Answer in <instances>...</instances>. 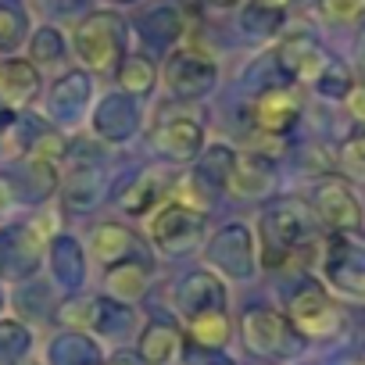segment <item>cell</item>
<instances>
[{
    "label": "cell",
    "mask_w": 365,
    "mask_h": 365,
    "mask_svg": "<svg viewBox=\"0 0 365 365\" xmlns=\"http://www.w3.org/2000/svg\"><path fill=\"white\" fill-rule=\"evenodd\" d=\"M240 329H244V344L262 358H294L304 347V336L290 326V319H283L272 308H251Z\"/></svg>",
    "instance_id": "3957f363"
},
{
    "label": "cell",
    "mask_w": 365,
    "mask_h": 365,
    "mask_svg": "<svg viewBox=\"0 0 365 365\" xmlns=\"http://www.w3.org/2000/svg\"><path fill=\"white\" fill-rule=\"evenodd\" d=\"M205 147V129L194 118H165L154 129V150L172 158V161H190Z\"/></svg>",
    "instance_id": "8fae6325"
},
{
    "label": "cell",
    "mask_w": 365,
    "mask_h": 365,
    "mask_svg": "<svg viewBox=\"0 0 365 365\" xmlns=\"http://www.w3.org/2000/svg\"><path fill=\"white\" fill-rule=\"evenodd\" d=\"M215 61L201 51H172L165 61V86L182 101L205 97L215 86Z\"/></svg>",
    "instance_id": "277c9868"
},
{
    "label": "cell",
    "mask_w": 365,
    "mask_h": 365,
    "mask_svg": "<svg viewBox=\"0 0 365 365\" xmlns=\"http://www.w3.org/2000/svg\"><path fill=\"white\" fill-rule=\"evenodd\" d=\"M11 201H15V182H11L4 172H0V212H4Z\"/></svg>",
    "instance_id": "d590c367"
},
{
    "label": "cell",
    "mask_w": 365,
    "mask_h": 365,
    "mask_svg": "<svg viewBox=\"0 0 365 365\" xmlns=\"http://www.w3.org/2000/svg\"><path fill=\"white\" fill-rule=\"evenodd\" d=\"M58 319H61L65 326H83V329H90V326L97 322V301H68V304H61Z\"/></svg>",
    "instance_id": "d6a6232c"
},
{
    "label": "cell",
    "mask_w": 365,
    "mask_h": 365,
    "mask_svg": "<svg viewBox=\"0 0 365 365\" xmlns=\"http://www.w3.org/2000/svg\"><path fill=\"white\" fill-rule=\"evenodd\" d=\"M125 22L111 11H93L79 22L76 29V54L86 68L93 72H108L118 68V61L125 58Z\"/></svg>",
    "instance_id": "7a4b0ae2"
},
{
    "label": "cell",
    "mask_w": 365,
    "mask_h": 365,
    "mask_svg": "<svg viewBox=\"0 0 365 365\" xmlns=\"http://www.w3.org/2000/svg\"><path fill=\"white\" fill-rule=\"evenodd\" d=\"M326 276L333 283V290L354 297V301H365V255H358L354 247L333 240L329 247V262H326Z\"/></svg>",
    "instance_id": "4fadbf2b"
},
{
    "label": "cell",
    "mask_w": 365,
    "mask_h": 365,
    "mask_svg": "<svg viewBox=\"0 0 365 365\" xmlns=\"http://www.w3.org/2000/svg\"><path fill=\"white\" fill-rule=\"evenodd\" d=\"M90 0H54V8L61 11V15H72V11H79V8H86Z\"/></svg>",
    "instance_id": "8d00e7d4"
},
{
    "label": "cell",
    "mask_w": 365,
    "mask_h": 365,
    "mask_svg": "<svg viewBox=\"0 0 365 365\" xmlns=\"http://www.w3.org/2000/svg\"><path fill=\"white\" fill-rule=\"evenodd\" d=\"M358 58H361V68H365V33H361V43H358Z\"/></svg>",
    "instance_id": "60d3db41"
},
{
    "label": "cell",
    "mask_w": 365,
    "mask_h": 365,
    "mask_svg": "<svg viewBox=\"0 0 365 365\" xmlns=\"http://www.w3.org/2000/svg\"><path fill=\"white\" fill-rule=\"evenodd\" d=\"M312 237V215L308 205L301 201H279L262 215V247H265V265L276 269L283 265L304 240Z\"/></svg>",
    "instance_id": "6da1fadb"
},
{
    "label": "cell",
    "mask_w": 365,
    "mask_h": 365,
    "mask_svg": "<svg viewBox=\"0 0 365 365\" xmlns=\"http://www.w3.org/2000/svg\"><path fill=\"white\" fill-rule=\"evenodd\" d=\"M351 86H354V83H351V76H347V68H344L340 61H329L326 72H322L319 83H315V90H319L322 97H347Z\"/></svg>",
    "instance_id": "f546056e"
},
{
    "label": "cell",
    "mask_w": 365,
    "mask_h": 365,
    "mask_svg": "<svg viewBox=\"0 0 365 365\" xmlns=\"http://www.w3.org/2000/svg\"><path fill=\"white\" fill-rule=\"evenodd\" d=\"M179 347V329L172 322H150L140 336V361L147 365H165Z\"/></svg>",
    "instance_id": "d6986e66"
},
{
    "label": "cell",
    "mask_w": 365,
    "mask_h": 365,
    "mask_svg": "<svg viewBox=\"0 0 365 365\" xmlns=\"http://www.w3.org/2000/svg\"><path fill=\"white\" fill-rule=\"evenodd\" d=\"M36 93H40V72L33 61L26 58L0 61V104L11 111H22L36 101Z\"/></svg>",
    "instance_id": "7c38bea8"
},
{
    "label": "cell",
    "mask_w": 365,
    "mask_h": 365,
    "mask_svg": "<svg viewBox=\"0 0 365 365\" xmlns=\"http://www.w3.org/2000/svg\"><path fill=\"white\" fill-rule=\"evenodd\" d=\"M190 326V340L205 351H219L226 347L230 340V319H226V308H208V312H197L187 319Z\"/></svg>",
    "instance_id": "e0dca14e"
},
{
    "label": "cell",
    "mask_w": 365,
    "mask_h": 365,
    "mask_svg": "<svg viewBox=\"0 0 365 365\" xmlns=\"http://www.w3.org/2000/svg\"><path fill=\"white\" fill-rule=\"evenodd\" d=\"M322 15L336 26L365 19V0H322Z\"/></svg>",
    "instance_id": "1f68e13d"
},
{
    "label": "cell",
    "mask_w": 365,
    "mask_h": 365,
    "mask_svg": "<svg viewBox=\"0 0 365 365\" xmlns=\"http://www.w3.org/2000/svg\"><path fill=\"white\" fill-rule=\"evenodd\" d=\"M29 351V329L19 322H0V361L15 365Z\"/></svg>",
    "instance_id": "4316f807"
},
{
    "label": "cell",
    "mask_w": 365,
    "mask_h": 365,
    "mask_svg": "<svg viewBox=\"0 0 365 365\" xmlns=\"http://www.w3.org/2000/svg\"><path fill=\"white\" fill-rule=\"evenodd\" d=\"M111 4H133V0H111Z\"/></svg>",
    "instance_id": "b9f144b4"
},
{
    "label": "cell",
    "mask_w": 365,
    "mask_h": 365,
    "mask_svg": "<svg viewBox=\"0 0 365 365\" xmlns=\"http://www.w3.org/2000/svg\"><path fill=\"white\" fill-rule=\"evenodd\" d=\"M122 122V129L129 133V122H136V111L122 101V97H108L104 104H101V115H97V129L101 133H108V140H118L115 136V125Z\"/></svg>",
    "instance_id": "484cf974"
},
{
    "label": "cell",
    "mask_w": 365,
    "mask_h": 365,
    "mask_svg": "<svg viewBox=\"0 0 365 365\" xmlns=\"http://www.w3.org/2000/svg\"><path fill=\"white\" fill-rule=\"evenodd\" d=\"M86 93H90V79L79 76V72H72V76H65V79L54 86V108H58V111L76 108V104L86 101Z\"/></svg>",
    "instance_id": "f1b7e54d"
},
{
    "label": "cell",
    "mask_w": 365,
    "mask_h": 365,
    "mask_svg": "<svg viewBox=\"0 0 365 365\" xmlns=\"http://www.w3.org/2000/svg\"><path fill=\"white\" fill-rule=\"evenodd\" d=\"M312 208L315 215L336 230V233H354L361 226V205L354 197V190L347 187L344 179H326L315 187V197H312Z\"/></svg>",
    "instance_id": "52a82bcc"
},
{
    "label": "cell",
    "mask_w": 365,
    "mask_h": 365,
    "mask_svg": "<svg viewBox=\"0 0 365 365\" xmlns=\"http://www.w3.org/2000/svg\"><path fill=\"white\" fill-rule=\"evenodd\" d=\"M226 190L233 197H258V194H269L272 190V168L262 154H251V158H237L230 175H226Z\"/></svg>",
    "instance_id": "9a60e30c"
},
{
    "label": "cell",
    "mask_w": 365,
    "mask_h": 365,
    "mask_svg": "<svg viewBox=\"0 0 365 365\" xmlns=\"http://www.w3.org/2000/svg\"><path fill=\"white\" fill-rule=\"evenodd\" d=\"M276 61H279V72H283V76H290V79H297V83H312V86L319 83V76H322L326 65H329L322 43H319L315 36H304V33L287 36V40L279 43V51H276Z\"/></svg>",
    "instance_id": "ba28073f"
},
{
    "label": "cell",
    "mask_w": 365,
    "mask_h": 365,
    "mask_svg": "<svg viewBox=\"0 0 365 365\" xmlns=\"http://www.w3.org/2000/svg\"><path fill=\"white\" fill-rule=\"evenodd\" d=\"M205 4H212V8H233L237 0H205Z\"/></svg>",
    "instance_id": "ab89813d"
},
{
    "label": "cell",
    "mask_w": 365,
    "mask_h": 365,
    "mask_svg": "<svg viewBox=\"0 0 365 365\" xmlns=\"http://www.w3.org/2000/svg\"><path fill=\"white\" fill-rule=\"evenodd\" d=\"M233 161H237V154L230 147H212L205 165H197V179H212V187H226V175H230Z\"/></svg>",
    "instance_id": "83f0119b"
},
{
    "label": "cell",
    "mask_w": 365,
    "mask_h": 365,
    "mask_svg": "<svg viewBox=\"0 0 365 365\" xmlns=\"http://www.w3.org/2000/svg\"><path fill=\"white\" fill-rule=\"evenodd\" d=\"M279 22H283V11H272V8H262V4H251L244 8V15H240V26H244V33H251V36H272L276 29H279Z\"/></svg>",
    "instance_id": "d4e9b609"
},
{
    "label": "cell",
    "mask_w": 365,
    "mask_h": 365,
    "mask_svg": "<svg viewBox=\"0 0 365 365\" xmlns=\"http://www.w3.org/2000/svg\"><path fill=\"white\" fill-rule=\"evenodd\" d=\"M340 165H344L347 172H354V175H365V133L347 136V140L340 143Z\"/></svg>",
    "instance_id": "836d02e7"
},
{
    "label": "cell",
    "mask_w": 365,
    "mask_h": 365,
    "mask_svg": "<svg viewBox=\"0 0 365 365\" xmlns=\"http://www.w3.org/2000/svg\"><path fill=\"white\" fill-rule=\"evenodd\" d=\"M347 108H351V115L358 122H365V83H358V86L347 90Z\"/></svg>",
    "instance_id": "e575fe53"
},
{
    "label": "cell",
    "mask_w": 365,
    "mask_h": 365,
    "mask_svg": "<svg viewBox=\"0 0 365 365\" xmlns=\"http://www.w3.org/2000/svg\"><path fill=\"white\" fill-rule=\"evenodd\" d=\"M201 222H205L201 212H194L190 205H179V201H175V205H165V208L154 212V219H150V237H154V244H158L161 251L179 255V251H187V247L197 240Z\"/></svg>",
    "instance_id": "8992f818"
},
{
    "label": "cell",
    "mask_w": 365,
    "mask_h": 365,
    "mask_svg": "<svg viewBox=\"0 0 365 365\" xmlns=\"http://www.w3.org/2000/svg\"><path fill=\"white\" fill-rule=\"evenodd\" d=\"M147 283H150V269L136 258H125L118 265H108V294L118 297V301H136L147 294Z\"/></svg>",
    "instance_id": "2e32d148"
},
{
    "label": "cell",
    "mask_w": 365,
    "mask_h": 365,
    "mask_svg": "<svg viewBox=\"0 0 365 365\" xmlns=\"http://www.w3.org/2000/svg\"><path fill=\"white\" fill-rule=\"evenodd\" d=\"M29 54H33V65H54V61H61V54H65V36H61L58 29L43 26V29L33 33Z\"/></svg>",
    "instance_id": "603a6c76"
},
{
    "label": "cell",
    "mask_w": 365,
    "mask_h": 365,
    "mask_svg": "<svg viewBox=\"0 0 365 365\" xmlns=\"http://www.w3.org/2000/svg\"><path fill=\"white\" fill-rule=\"evenodd\" d=\"M154 83H158V68H154V61L147 54H129V58L118 61V86L125 93L143 97V93L154 90Z\"/></svg>",
    "instance_id": "44dd1931"
},
{
    "label": "cell",
    "mask_w": 365,
    "mask_h": 365,
    "mask_svg": "<svg viewBox=\"0 0 365 365\" xmlns=\"http://www.w3.org/2000/svg\"><path fill=\"white\" fill-rule=\"evenodd\" d=\"M255 4H262V8H272V11H287L294 0H255Z\"/></svg>",
    "instance_id": "f35d334b"
},
{
    "label": "cell",
    "mask_w": 365,
    "mask_h": 365,
    "mask_svg": "<svg viewBox=\"0 0 365 365\" xmlns=\"http://www.w3.org/2000/svg\"><path fill=\"white\" fill-rule=\"evenodd\" d=\"M36 265H40V233H36V226L0 230V276L22 279Z\"/></svg>",
    "instance_id": "9c48e42d"
},
{
    "label": "cell",
    "mask_w": 365,
    "mask_h": 365,
    "mask_svg": "<svg viewBox=\"0 0 365 365\" xmlns=\"http://www.w3.org/2000/svg\"><path fill=\"white\" fill-rule=\"evenodd\" d=\"M165 175L161 172H143L133 187H129V194L122 197V208L129 212V215H143V212H150L158 201H161V194H165Z\"/></svg>",
    "instance_id": "7402d4cb"
},
{
    "label": "cell",
    "mask_w": 365,
    "mask_h": 365,
    "mask_svg": "<svg viewBox=\"0 0 365 365\" xmlns=\"http://www.w3.org/2000/svg\"><path fill=\"white\" fill-rule=\"evenodd\" d=\"M251 111H255V125L262 133L283 136L301 118V93L294 86H269L265 93H258V101H255Z\"/></svg>",
    "instance_id": "30bf717a"
},
{
    "label": "cell",
    "mask_w": 365,
    "mask_h": 365,
    "mask_svg": "<svg viewBox=\"0 0 365 365\" xmlns=\"http://www.w3.org/2000/svg\"><path fill=\"white\" fill-rule=\"evenodd\" d=\"M175 304L190 319V315L208 312V308H226V290L212 272H187L182 283L175 287Z\"/></svg>",
    "instance_id": "5bb4252c"
},
{
    "label": "cell",
    "mask_w": 365,
    "mask_h": 365,
    "mask_svg": "<svg viewBox=\"0 0 365 365\" xmlns=\"http://www.w3.org/2000/svg\"><path fill=\"white\" fill-rule=\"evenodd\" d=\"M104 365H143V361H140V354H125V351H122V354H115V358H108Z\"/></svg>",
    "instance_id": "74e56055"
},
{
    "label": "cell",
    "mask_w": 365,
    "mask_h": 365,
    "mask_svg": "<svg viewBox=\"0 0 365 365\" xmlns=\"http://www.w3.org/2000/svg\"><path fill=\"white\" fill-rule=\"evenodd\" d=\"M290 326L301 336L326 340V336H333L340 329V308L329 301V294L322 287H304L290 301Z\"/></svg>",
    "instance_id": "5b68a950"
},
{
    "label": "cell",
    "mask_w": 365,
    "mask_h": 365,
    "mask_svg": "<svg viewBox=\"0 0 365 365\" xmlns=\"http://www.w3.org/2000/svg\"><path fill=\"white\" fill-rule=\"evenodd\" d=\"M51 262H54V272H58L61 283H79L83 279V255L72 240H58Z\"/></svg>",
    "instance_id": "cb8c5ba5"
},
{
    "label": "cell",
    "mask_w": 365,
    "mask_h": 365,
    "mask_svg": "<svg viewBox=\"0 0 365 365\" xmlns=\"http://www.w3.org/2000/svg\"><path fill=\"white\" fill-rule=\"evenodd\" d=\"M133 233L125 230V226H118V222H104V226H97L93 230V240H90V247H93V255L104 262V265H118V262H125L129 258V251H133Z\"/></svg>",
    "instance_id": "ac0fdd59"
},
{
    "label": "cell",
    "mask_w": 365,
    "mask_h": 365,
    "mask_svg": "<svg viewBox=\"0 0 365 365\" xmlns=\"http://www.w3.org/2000/svg\"><path fill=\"white\" fill-rule=\"evenodd\" d=\"M26 36V19L11 8H0V51H15Z\"/></svg>",
    "instance_id": "4dcf8cb0"
},
{
    "label": "cell",
    "mask_w": 365,
    "mask_h": 365,
    "mask_svg": "<svg viewBox=\"0 0 365 365\" xmlns=\"http://www.w3.org/2000/svg\"><path fill=\"white\" fill-rule=\"evenodd\" d=\"M179 33H182V19L175 8H154L140 19V36L150 47H168V43H175Z\"/></svg>",
    "instance_id": "ffe728a7"
}]
</instances>
